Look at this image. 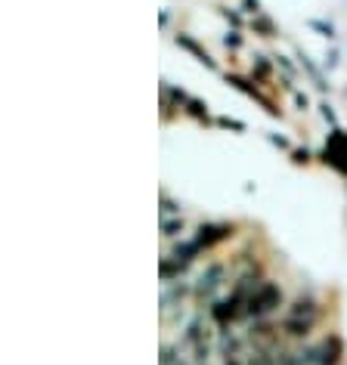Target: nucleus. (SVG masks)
<instances>
[{
  "label": "nucleus",
  "mask_w": 347,
  "mask_h": 365,
  "mask_svg": "<svg viewBox=\"0 0 347 365\" xmlns=\"http://www.w3.org/2000/svg\"><path fill=\"white\" fill-rule=\"evenodd\" d=\"M223 365H251V362L245 359V356H242V350H239V346L233 344V350H226V356H223Z\"/></svg>",
  "instance_id": "obj_12"
},
{
  "label": "nucleus",
  "mask_w": 347,
  "mask_h": 365,
  "mask_svg": "<svg viewBox=\"0 0 347 365\" xmlns=\"http://www.w3.org/2000/svg\"><path fill=\"white\" fill-rule=\"evenodd\" d=\"M177 43H180V47H183V50H189V53H193V56H196L198 62H202V66H208V68H217V66H214V59L208 56V50H202V47H198V43H196L193 38H186V34H180V38H177Z\"/></svg>",
  "instance_id": "obj_10"
},
{
  "label": "nucleus",
  "mask_w": 347,
  "mask_h": 365,
  "mask_svg": "<svg viewBox=\"0 0 347 365\" xmlns=\"http://www.w3.org/2000/svg\"><path fill=\"white\" fill-rule=\"evenodd\" d=\"M239 34H226V47H239Z\"/></svg>",
  "instance_id": "obj_14"
},
{
  "label": "nucleus",
  "mask_w": 347,
  "mask_h": 365,
  "mask_svg": "<svg viewBox=\"0 0 347 365\" xmlns=\"http://www.w3.org/2000/svg\"><path fill=\"white\" fill-rule=\"evenodd\" d=\"M326 164H332L335 170H341L347 177V133L344 130H332V140L326 143Z\"/></svg>",
  "instance_id": "obj_6"
},
{
  "label": "nucleus",
  "mask_w": 347,
  "mask_h": 365,
  "mask_svg": "<svg viewBox=\"0 0 347 365\" xmlns=\"http://www.w3.org/2000/svg\"><path fill=\"white\" fill-rule=\"evenodd\" d=\"M307 359L316 362V365H338V359H341V341H338L335 334L326 337V341L319 344L316 350H310Z\"/></svg>",
  "instance_id": "obj_7"
},
{
  "label": "nucleus",
  "mask_w": 347,
  "mask_h": 365,
  "mask_svg": "<svg viewBox=\"0 0 347 365\" xmlns=\"http://www.w3.org/2000/svg\"><path fill=\"white\" fill-rule=\"evenodd\" d=\"M254 29H258V31L263 34V38H276V25H273V22H270L263 13L254 16Z\"/></svg>",
  "instance_id": "obj_11"
},
{
  "label": "nucleus",
  "mask_w": 347,
  "mask_h": 365,
  "mask_svg": "<svg viewBox=\"0 0 347 365\" xmlns=\"http://www.w3.org/2000/svg\"><path fill=\"white\" fill-rule=\"evenodd\" d=\"M261 282L263 279L254 269L242 272V276L236 279L230 294H226L223 300H217V304L211 307L214 322L217 325H233V322H239V319H248V304H251V297H254V291H258Z\"/></svg>",
  "instance_id": "obj_1"
},
{
  "label": "nucleus",
  "mask_w": 347,
  "mask_h": 365,
  "mask_svg": "<svg viewBox=\"0 0 347 365\" xmlns=\"http://www.w3.org/2000/svg\"><path fill=\"white\" fill-rule=\"evenodd\" d=\"M279 307H282V288L276 285V282L263 279L258 285V291H254L251 304H248V319H263V316H270L273 309H279Z\"/></svg>",
  "instance_id": "obj_3"
},
{
  "label": "nucleus",
  "mask_w": 347,
  "mask_h": 365,
  "mask_svg": "<svg viewBox=\"0 0 347 365\" xmlns=\"http://www.w3.org/2000/svg\"><path fill=\"white\" fill-rule=\"evenodd\" d=\"M226 84H233L236 90H242V93H245V96L258 99V103H261L263 108H267V112H270V115H279V108H276V106H273V103H270V99H267V96H263V93H261V90H258V87H248V81H242L239 75H226Z\"/></svg>",
  "instance_id": "obj_9"
},
{
  "label": "nucleus",
  "mask_w": 347,
  "mask_h": 365,
  "mask_svg": "<svg viewBox=\"0 0 347 365\" xmlns=\"http://www.w3.org/2000/svg\"><path fill=\"white\" fill-rule=\"evenodd\" d=\"M254 59H258V78H261V81H267V75H270V66H267V62H263V56H254Z\"/></svg>",
  "instance_id": "obj_13"
},
{
  "label": "nucleus",
  "mask_w": 347,
  "mask_h": 365,
  "mask_svg": "<svg viewBox=\"0 0 347 365\" xmlns=\"http://www.w3.org/2000/svg\"><path fill=\"white\" fill-rule=\"evenodd\" d=\"M230 235H233V226L230 223H208V226H202V230L196 232V239H198V245H202L205 251H211L217 242L230 239Z\"/></svg>",
  "instance_id": "obj_8"
},
{
  "label": "nucleus",
  "mask_w": 347,
  "mask_h": 365,
  "mask_svg": "<svg viewBox=\"0 0 347 365\" xmlns=\"http://www.w3.org/2000/svg\"><path fill=\"white\" fill-rule=\"evenodd\" d=\"M319 322V304L313 297H298L282 316V331L288 337H307Z\"/></svg>",
  "instance_id": "obj_2"
},
{
  "label": "nucleus",
  "mask_w": 347,
  "mask_h": 365,
  "mask_svg": "<svg viewBox=\"0 0 347 365\" xmlns=\"http://www.w3.org/2000/svg\"><path fill=\"white\" fill-rule=\"evenodd\" d=\"M180 350H186L193 356V365H202L208 359V350H211V341H208V328L202 319H193V322L186 325L183 331V344H180Z\"/></svg>",
  "instance_id": "obj_4"
},
{
  "label": "nucleus",
  "mask_w": 347,
  "mask_h": 365,
  "mask_svg": "<svg viewBox=\"0 0 347 365\" xmlns=\"http://www.w3.org/2000/svg\"><path fill=\"white\" fill-rule=\"evenodd\" d=\"M223 279H226V267H223V263H211V267H208L202 276H198L196 288H193L196 300H211L217 291L223 288Z\"/></svg>",
  "instance_id": "obj_5"
}]
</instances>
